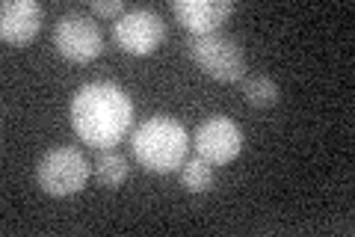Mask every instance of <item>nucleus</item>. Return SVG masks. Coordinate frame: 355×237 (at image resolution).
<instances>
[{
	"label": "nucleus",
	"instance_id": "obj_1",
	"mask_svg": "<svg viewBox=\"0 0 355 237\" xmlns=\"http://www.w3.org/2000/svg\"><path fill=\"white\" fill-rule=\"evenodd\" d=\"M133 101L110 81L83 83L71 98V128L92 149H113L130 131Z\"/></svg>",
	"mask_w": 355,
	"mask_h": 237
},
{
	"label": "nucleus",
	"instance_id": "obj_2",
	"mask_svg": "<svg viewBox=\"0 0 355 237\" xmlns=\"http://www.w3.org/2000/svg\"><path fill=\"white\" fill-rule=\"evenodd\" d=\"M130 149L133 157L142 169L157 175H169L175 169H181L190 152V137L187 128L178 122L175 116H151L142 125H137L130 137Z\"/></svg>",
	"mask_w": 355,
	"mask_h": 237
},
{
	"label": "nucleus",
	"instance_id": "obj_3",
	"mask_svg": "<svg viewBox=\"0 0 355 237\" xmlns=\"http://www.w3.org/2000/svg\"><path fill=\"white\" fill-rule=\"evenodd\" d=\"M187 54L207 77L219 83H237L246 77V54L228 33H202L187 39Z\"/></svg>",
	"mask_w": 355,
	"mask_h": 237
},
{
	"label": "nucleus",
	"instance_id": "obj_4",
	"mask_svg": "<svg viewBox=\"0 0 355 237\" xmlns=\"http://www.w3.org/2000/svg\"><path fill=\"white\" fill-rule=\"evenodd\" d=\"M89 175H92V163L86 161V154L77 145H57V149L44 152L36 166L39 187L53 199L80 193Z\"/></svg>",
	"mask_w": 355,
	"mask_h": 237
},
{
	"label": "nucleus",
	"instance_id": "obj_5",
	"mask_svg": "<svg viewBox=\"0 0 355 237\" xmlns=\"http://www.w3.org/2000/svg\"><path fill=\"white\" fill-rule=\"evenodd\" d=\"M53 48L69 63H92L104 51V30L95 15L65 13L53 27Z\"/></svg>",
	"mask_w": 355,
	"mask_h": 237
},
{
	"label": "nucleus",
	"instance_id": "obj_6",
	"mask_svg": "<svg viewBox=\"0 0 355 237\" xmlns=\"http://www.w3.org/2000/svg\"><path fill=\"white\" fill-rule=\"evenodd\" d=\"M113 39L130 56H151L166 42V21L148 6H133L113 24Z\"/></svg>",
	"mask_w": 355,
	"mask_h": 237
},
{
	"label": "nucleus",
	"instance_id": "obj_7",
	"mask_svg": "<svg viewBox=\"0 0 355 237\" xmlns=\"http://www.w3.org/2000/svg\"><path fill=\"white\" fill-rule=\"evenodd\" d=\"M193 145H196L198 157H205V161L214 166H222V163H231L243 152V131L234 119L210 116L196 128Z\"/></svg>",
	"mask_w": 355,
	"mask_h": 237
},
{
	"label": "nucleus",
	"instance_id": "obj_8",
	"mask_svg": "<svg viewBox=\"0 0 355 237\" xmlns=\"http://www.w3.org/2000/svg\"><path fill=\"white\" fill-rule=\"evenodd\" d=\"M44 21V6L36 0H6L0 6V36L6 44H27L36 39Z\"/></svg>",
	"mask_w": 355,
	"mask_h": 237
},
{
	"label": "nucleus",
	"instance_id": "obj_9",
	"mask_svg": "<svg viewBox=\"0 0 355 237\" xmlns=\"http://www.w3.org/2000/svg\"><path fill=\"white\" fill-rule=\"evenodd\" d=\"M178 21L190 30V36L216 33L234 13V0H175L172 3Z\"/></svg>",
	"mask_w": 355,
	"mask_h": 237
},
{
	"label": "nucleus",
	"instance_id": "obj_10",
	"mask_svg": "<svg viewBox=\"0 0 355 237\" xmlns=\"http://www.w3.org/2000/svg\"><path fill=\"white\" fill-rule=\"evenodd\" d=\"M92 172L98 178V184H104V187L113 190V187H121L128 181L130 161H128V154H121L119 149H98Z\"/></svg>",
	"mask_w": 355,
	"mask_h": 237
},
{
	"label": "nucleus",
	"instance_id": "obj_11",
	"mask_svg": "<svg viewBox=\"0 0 355 237\" xmlns=\"http://www.w3.org/2000/svg\"><path fill=\"white\" fill-rule=\"evenodd\" d=\"M243 98H246V104L258 107V110H266V107H275L279 104V83L272 81V77L266 74H252V77H243Z\"/></svg>",
	"mask_w": 355,
	"mask_h": 237
},
{
	"label": "nucleus",
	"instance_id": "obj_12",
	"mask_svg": "<svg viewBox=\"0 0 355 237\" xmlns=\"http://www.w3.org/2000/svg\"><path fill=\"white\" fill-rule=\"evenodd\" d=\"M178 178H181V187L190 190V193H207L216 181L214 163H207L205 157H190V161H184Z\"/></svg>",
	"mask_w": 355,
	"mask_h": 237
},
{
	"label": "nucleus",
	"instance_id": "obj_13",
	"mask_svg": "<svg viewBox=\"0 0 355 237\" xmlns=\"http://www.w3.org/2000/svg\"><path fill=\"white\" fill-rule=\"evenodd\" d=\"M89 13L101 15V18H121L128 9L121 0H92V3H89Z\"/></svg>",
	"mask_w": 355,
	"mask_h": 237
}]
</instances>
